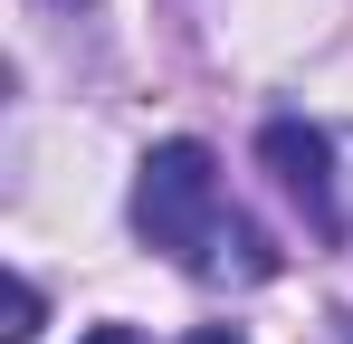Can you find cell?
I'll return each instance as SVG.
<instances>
[{
	"instance_id": "4",
	"label": "cell",
	"mask_w": 353,
	"mask_h": 344,
	"mask_svg": "<svg viewBox=\"0 0 353 344\" xmlns=\"http://www.w3.org/2000/svg\"><path fill=\"white\" fill-rule=\"evenodd\" d=\"M86 344H143L134 325H86Z\"/></svg>"
},
{
	"instance_id": "3",
	"label": "cell",
	"mask_w": 353,
	"mask_h": 344,
	"mask_svg": "<svg viewBox=\"0 0 353 344\" xmlns=\"http://www.w3.org/2000/svg\"><path fill=\"white\" fill-rule=\"evenodd\" d=\"M39 316H48V306H39V287L10 278V325H0V344H29V335H39Z\"/></svg>"
},
{
	"instance_id": "1",
	"label": "cell",
	"mask_w": 353,
	"mask_h": 344,
	"mask_svg": "<svg viewBox=\"0 0 353 344\" xmlns=\"http://www.w3.org/2000/svg\"><path fill=\"white\" fill-rule=\"evenodd\" d=\"M210 220H220V163H210V144H191V134L153 144L143 172H134V229H143L153 249L191 258V249L210 239Z\"/></svg>"
},
{
	"instance_id": "2",
	"label": "cell",
	"mask_w": 353,
	"mask_h": 344,
	"mask_svg": "<svg viewBox=\"0 0 353 344\" xmlns=\"http://www.w3.org/2000/svg\"><path fill=\"white\" fill-rule=\"evenodd\" d=\"M258 153H268V172H277L296 201L325 220V191H334V182H325V134H315V124H296V115H277V124L258 134Z\"/></svg>"
},
{
	"instance_id": "5",
	"label": "cell",
	"mask_w": 353,
	"mask_h": 344,
	"mask_svg": "<svg viewBox=\"0 0 353 344\" xmlns=\"http://www.w3.org/2000/svg\"><path fill=\"white\" fill-rule=\"evenodd\" d=\"M181 344H248V335H230V325H201V335H181Z\"/></svg>"
}]
</instances>
